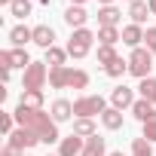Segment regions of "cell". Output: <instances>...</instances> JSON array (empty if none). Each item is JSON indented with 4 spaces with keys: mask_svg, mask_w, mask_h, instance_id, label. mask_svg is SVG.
I'll return each mask as SVG.
<instances>
[{
    "mask_svg": "<svg viewBox=\"0 0 156 156\" xmlns=\"http://www.w3.org/2000/svg\"><path fill=\"white\" fill-rule=\"evenodd\" d=\"M147 3H150V12L156 16V0H147Z\"/></svg>",
    "mask_w": 156,
    "mask_h": 156,
    "instance_id": "cell-35",
    "label": "cell"
},
{
    "mask_svg": "<svg viewBox=\"0 0 156 156\" xmlns=\"http://www.w3.org/2000/svg\"><path fill=\"white\" fill-rule=\"evenodd\" d=\"M12 113H16V122H19V126H25V129H31V132L40 135V144H55V141H61L58 122H55L49 113L34 110V107H25V104H19Z\"/></svg>",
    "mask_w": 156,
    "mask_h": 156,
    "instance_id": "cell-1",
    "label": "cell"
},
{
    "mask_svg": "<svg viewBox=\"0 0 156 156\" xmlns=\"http://www.w3.org/2000/svg\"><path fill=\"white\" fill-rule=\"evenodd\" d=\"M107 110V101L101 98V95H80V98H76L73 101V116L76 119H92V116H101Z\"/></svg>",
    "mask_w": 156,
    "mask_h": 156,
    "instance_id": "cell-2",
    "label": "cell"
},
{
    "mask_svg": "<svg viewBox=\"0 0 156 156\" xmlns=\"http://www.w3.org/2000/svg\"><path fill=\"white\" fill-rule=\"evenodd\" d=\"M153 113H156V110H153V104H150L147 98H138V101L132 104V116H135L138 122H147V119H150Z\"/></svg>",
    "mask_w": 156,
    "mask_h": 156,
    "instance_id": "cell-19",
    "label": "cell"
},
{
    "mask_svg": "<svg viewBox=\"0 0 156 156\" xmlns=\"http://www.w3.org/2000/svg\"><path fill=\"white\" fill-rule=\"evenodd\" d=\"M135 101H138V98H135V92H132L129 86H116V89L110 92V104H113L116 110H132Z\"/></svg>",
    "mask_w": 156,
    "mask_h": 156,
    "instance_id": "cell-9",
    "label": "cell"
},
{
    "mask_svg": "<svg viewBox=\"0 0 156 156\" xmlns=\"http://www.w3.org/2000/svg\"><path fill=\"white\" fill-rule=\"evenodd\" d=\"M73 135H80V138H92V135H98V129H95V122L92 119H73Z\"/></svg>",
    "mask_w": 156,
    "mask_h": 156,
    "instance_id": "cell-23",
    "label": "cell"
},
{
    "mask_svg": "<svg viewBox=\"0 0 156 156\" xmlns=\"http://www.w3.org/2000/svg\"><path fill=\"white\" fill-rule=\"evenodd\" d=\"M64 22L76 31V28H86V22H89V12L83 9V6H67V12H64Z\"/></svg>",
    "mask_w": 156,
    "mask_h": 156,
    "instance_id": "cell-15",
    "label": "cell"
},
{
    "mask_svg": "<svg viewBox=\"0 0 156 156\" xmlns=\"http://www.w3.org/2000/svg\"><path fill=\"white\" fill-rule=\"evenodd\" d=\"M0 129H3V135L9 138V135L16 132V113H6V110L0 113Z\"/></svg>",
    "mask_w": 156,
    "mask_h": 156,
    "instance_id": "cell-30",
    "label": "cell"
},
{
    "mask_svg": "<svg viewBox=\"0 0 156 156\" xmlns=\"http://www.w3.org/2000/svg\"><path fill=\"white\" fill-rule=\"evenodd\" d=\"M0 64L3 67H22V70H28V64H31V58H28V52L25 49H6V52H0Z\"/></svg>",
    "mask_w": 156,
    "mask_h": 156,
    "instance_id": "cell-8",
    "label": "cell"
},
{
    "mask_svg": "<svg viewBox=\"0 0 156 156\" xmlns=\"http://www.w3.org/2000/svg\"><path fill=\"white\" fill-rule=\"evenodd\" d=\"M86 3V0H70V6H83Z\"/></svg>",
    "mask_w": 156,
    "mask_h": 156,
    "instance_id": "cell-36",
    "label": "cell"
},
{
    "mask_svg": "<svg viewBox=\"0 0 156 156\" xmlns=\"http://www.w3.org/2000/svg\"><path fill=\"white\" fill-rule=\"evenodd\" d=\"M107 156H126V153H122V150H113V153H107Z\"/></svg>",
    "mask_w": 156,
    "mask_h": 156,
    "instance_id": "cell-38",
    "label": "cell"
},
{
    "mask_svg": "<svg viewBox=\"0 0 156 156\" xmlns=\"http://www.w3.org/2000/svg\"><path fill=\"white\" fill-rule=\"evenodd\" d=\"M92 40H98V34H92L89 28H76L67 40V55L70 58H86L92 49Z\"/></svg>",
    "mask_w": 156,
    "mask_h": 156,
    "instance_id": "cell-3",
    "label": "cell"
},
{
    "mask_svg": "<svg viewBox=\"0 0 156 156\" xmlns=\"http://www.w3.org/2000/svg\"><path fill=\"white\" fill-rule=\"evenodd\" d=\"M119 19H122V12L116 6H101L98 9V28H116Z\"/></svg>",
    "mask_w": 156,
    "mask_h": 156,
    "instance_id": "cell-12",
    "label": "cell"
},
{
    "mask_svg": "<svg viewBox=\"0 0 156 156\" xmlns=\"http://www.w3.org/2000/svg\"><path fill=\"white\" fill-rule=\"evenodd\" d=\"M86 86H89V73L73 67V70H70V86H67V89H86Z\"/></svg>",
    "mask_w": 156,
    "mask_h": 156,
    "instance_id": "cell-27",
    "label": "cell"
},
{
    "mask_svg": "<svg viewBox=\"0 0 156 156\" xmlns=\"http://www.w3.org/2000/svg\"><path fill=\"white\" fill-rule=\"evenodd\" d=\"M9 40L16 49H25V43H34V28H25V25H16L9 31Z\"/></svg>",
    "mask_w": 156,
    "mask_h": 156,
    "instance_id": "cell-13",
    "label": "cell"
},
{
    "mask_svg": "<svg viewBox=\"0 0 156 156\" xmlns=\"http://www.w3.org/2000/svg\"><path fill=\"white\" fill-rule=\"evenodd\" d=\"M122 43L132 46V49H138V46L144 43V28H141V25H126V28H122Z\"/></svg>",
    "mask_w": 156,
    "mask_h": 156,
    "instance_id": "cell-16",
    "label": "cell"
},
{
    "mask_svg": "<svg viewBox=\"0 0 156 156\" xmlns=\"http://www.w3.org/2000/svg\"><path fill=\"white\" fill-rule=\"evenodd\" d=\"M19 104H25V107H34V110H43V89H25Z\"/></svg>",
    "mask_w": 156,
    "mask_h": 156,
    "instance_id": "cell-21",
    "label": "cell"
},
{
    "mask_svg": "<svg viewBox=\"0 0 156 156\" xmlns=\"http://www.w3.org/2000/svg\"><path fill=\"white\" fill-rule=\"evenodd\" d=\"M129 16H132V25H144L147 16H150V3H144V0L129 3Z\"/></svg>",
    "mask_w": 156,
    "mask_h": 156,
    "instance_id": "cell-18",
    "label": "cell"
},
{
    "mask_svg": "<svg viewBox=\"0 0 156 156\" xmlns=\"http://www.w3.org/2000/svg\"><path fill=\"white\" fill-rule=\"evenodd\" d=\"M83 156H107V144H104V138H101V135H92V138H86Z\"/></svg>",
    "mask_w": 156,
    "mask_h": 156,
    "instance_id": "cell-17",
    "label": "cell"
},
{
    "mask_svg": "<svg viewBox=\"0 0 156 156\" xmlns=\"http://www.w3.org/2000/svg\"><path fill=\"white\" fill-rule=\"evenodd\" d=\"M132 156H153V147L150 141L141 135V138H132Z\"/></svg>",
    "mask_w": 156,
    "mask_h": 156,
    "instance_id": "cell-26",
    "label": "cell"
},
{
    "mask_svg": "<svg viewBox=\"0 0 156 156\" xmlns=\"http://www.w3.org/2000/svg\"><path fill=\"white\" fill-rule=\"evenodd\" d=\"M144 43H147V49L156 55V28H147V31H144Z\"/></svg>",
    "mask_w": 156,
    "mask_h": 156,
    "instance_id": "cell-33",
    "label": "cell"
},
{
    "mask_svg": "<svg viewBox=\"0 0 156 156\" xmlns=\"http://www.w3.org/2000/svg\"><path fill=\"white\" fill-rule=\"evenodd\" d=\"M116 40H122V34L116 28H98V43L101 46H113Z\"/></svg>",
    "mask_w": 156,
    "mask_h": 156,
    "instance_id": "cell-25",
    "label": "cell"
},
{
    "mask_svg": "<svg viewBox=\"0 0 156 156\" xmlns=\"http://www.w3.org/2000/svg\"><path fill=\"white\" fill-rule=\"evenodd\" d=\"M34 43H37L40 49H52V46H55V31H52L49 25H37V28H34Z\"/></svg>",
    "mask_w": 156,
    "mask_h": 156,
    "instance_id": "cell-14",
    "label": "cell"
},
{
    "mask_svg": "<svg viewBox=\"0 0 156 156\" xmlns=\"http://www.w3.org/2000/svg\"><path fill=\"white\" fill-rule=\"evenodd\" d=\"M141 126H144V138H147V141L153 144V141H156V113H153V116H150L147 122H141Z\"/></svg>",
    "mask_w": 156,
    "mask_h": 156,
    "instance_id": "cell-32",
    "label": "cell"
},
{
    "mask_svg": "<svg viewBox=\"0 0 156 156\" xmlns=\"http://www.w3.org/2000/svg\"><path fill=\"white\" fill-rule=\"evenodd\" d=\"M150 67H153V52H150L147 46L132 49V55H129V73L138 76V80H147V76H150Z\"/></svg>",
    "mask_w": 156,
    "mask_h": 156,
    "instance_id": "cell-4",
    "label": "cell"
},
{
    "mask_svg": "<svg viewBox=\"0 0 156 156\" xmlns=\"http://www.w3.org/2000/svg\"><path fill=\"white\" fill-rule=\"evenodd\" d=\"M129 3H135V0H129Z\"/></svg>",
    "mask_w": 156,
    "mask_h": 156,
    "instance_id": "cell-40",
    "label": "cell"
},
{
    "mask_svg": "<svg viewBox=\"0 0 156 156\" xmlns=\"http://www.w3.org/2000/svg\"><path fill=\"white\" fill-rule=\"evenodd\" d=\"M25 150H19V147H12V144H6L3 150H0V156H22Z\"/></svg>",
    "mask_w": 156,
    "mask_h": 156,
    "instance_id": "cell-34",
    "label": "cell"
},
{
    "mask_svg": "<svg viewBox=\"0 0 156 156\" xmlns=\"http://www.w3.org/2000/svg\"><path fill=\"white\" fill-rule=\"evenodd\" d=\"M49 113H52V119H55V122H67V119L73 116V104H70L67 98H55Z\"/></svg>",
    "mask_w": 156,
    "mask_h": 156,
    "instance_id": "cell-11",
    "label": "cell"
},
{
    "mask_svg": "<svg viewBox=\"0 0 156 156\" xmlns=\"http://www.w3.org/2000/svg\"><path fill=\"white\" fill-rule=\"evenodd\" d=\"M138 92H141V98H147V101L156 107V76H147V80H141V83H138Z\"/></svg>",
    "mask_w": 156,
    "mask_h": 156,
    "instance_id": "cell-22",
    "label": "cell"
},
{
    "mask_svg": "<svg viewBox=\"0 0 156 156\" xmlns=\"http://www.w3.org/2000/svg\"><path fill=\"white\" fill-rule=\"evenodd\" d=\"M113 58H119L113 46H98V64H104V67H107V64H110Z\"/></svg>",
    "mask_w": 156,
    "mask_h": 156,
    "instance_id": "cell-31",
    "label": "cell"
},
{
    "mask_svg": "<svg viewBox=\"0 0 156 156\" xmlns=\"http://www.w3.org/2000/svg\"><path fill=\"white\" fill-rule=\"evenodd\" d=\"M49 83V70H46V61H31L28 70L22 73V89H43Z\"/></svg>",
    "mask_w": 156,
    "mask_h": 156,
    "instance_id": "cell-5",
    "label": "cell"
},
{
    "mask_svg": "<svg viewBox=\"0 0 156 156\" xmlns=\"http://www.w3.org/2000/svg\"><path fill=\"white\" fill-rule=\"evenodd\" d=\"M9 12H12L16 19H28V16H31V0H12Z\"/></svg>",
    "mask_w": 156,
    "mask_h": 156,
    "instance_id": "cell-29",
    "label": "cell"
},
{
    "mask_svg": "<svg viewBox=\"0 0 156 156\" xmlns=\"http://www.w3.org/2000/svg\"><path fill=\"white\" fill-rule=\"evenodd\" d=\"M64 58H67V49H58V46L46 49V64L49 67H64Z\"/></svg>",
    "mask_w": 156,
    "mask_h": 156,
    "instance_id": "cell-24",
    "label": "cell"
},
{
    "mask_svg": "<svg viewBox=\"0 0 156 156\" xmlns=\"http://www.w3.org/2000/svg\"><path fill=\"white\" fill-rule=\"evenodd\" d=\"M98 3H101V6H113V0H98Z\"/></svg>",
    "mask_w": 156,
    "mask_h": 156,
    "instance_id": "cell-37",
    "label": "cell"
},
{
    "mask_svg": "<svg viewBox=\"0 0 156 156\" xmlns=\"http://www.w3.org/2000/svg\"><path fill=\"white\" fill-rule=\"evenodd\" d=\"M0 3H3V6H12V0H0Z\"/></svg>",
    "mask_w": 156,
    "mask_h": 156,
    "instance_id": "cell-39",
    "label": "cell"
},
{
    "mask_svg": "<svg viewBox=\"0 0 156 156\" xmlns=\"http://www.w3.org/2000/svg\"><path fill=\"white\" fill-rule=\"evenodd\" d=\"M70 70L73 67H67V64L64 67H49V86L52 89H67L70 86Z\"/></svg>",
    "mask_w": 156,
    "mask_h": 156,
    "instance_id": "cell-10",
    "label": "cell"
},
{
    "mask_svg": "<svg viewBox=\"0 0 156 156\" xmlns=\"http://www.w3.org/2000/svg\"><path fill=\"white\" fill-rule=\"evenodd\" d=\"M83 147H86V138L70 132L67 138L58 141V156H83Z\"/></svg>",
    "mask_w": 156,
    "mask_h": 156,
    "instance_id": "cell-7",
    "label": "cell"
},
{
    "mask_svg": "<svg viewBox=\"0 0 156 156\" xmlns=\"http://www.w3.org/2000/svg\"><path fill=\"white\" fill-rule=\"evenodd\" d=\"M6 144H12V147H19V150H31V147L40 144V135L31 132V129H25V126H19V129L6 138Z\"/></svg>",
    "mask_w": 156,
    "mask_h": 156,
    "instance_id": "cell-6",
    "label": "cell"
},
{
    "mask_svg": "<svg viewBox=\"0 0 156 156\" xmlns=\"http://www.w3.org/2000/svg\"><path fill=\"white\" fill-rule=\"evenodd\" d=\"M101 126H104V129H110V132L122 129V110H116V107H107V110L101 113Z\"/></svg>",
    "mask_w": 156,
    "mask_h": 156,
    "instance_id": "cell-20",
    "label": "cell"
},
{
    "mask_svg": "<svg viewBox=\"0 0 156 156\" xmlns=\"http://www.w3.org/2000/svg\"><path fill=\"white\" fill-rule=\"evenodd\" d=\"M126 70H129V61H122V58H113V61L104 67V73H107V76H113V80H116V76H122Z\"/></svg>",
    "mask_w": 156,
    "mask_h": 156,
    "instance_id": "cell-28",
    "label": "cell"
}]
</instances>
